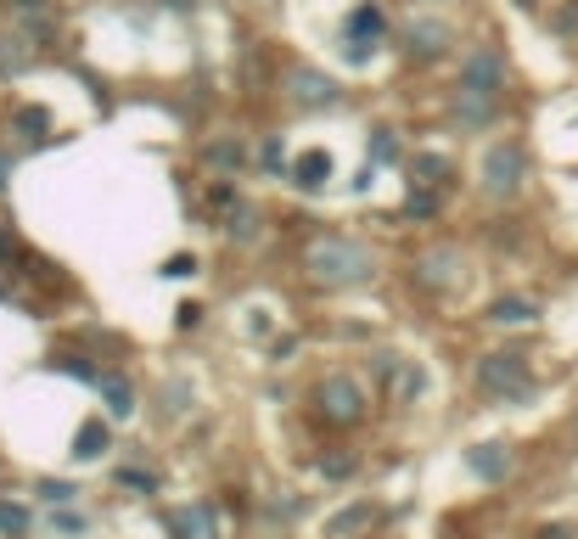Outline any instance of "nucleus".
I'll return each instance as SVG.
<instances>
[{
  "mask_svg": "<svg viewBox=\"0 0 578 539\" xmlns=\"http://www.w3.org/2000/svg\"><path fill=\"white\" fill-rule=\"evenodd\" d=\"M488 180V192H495V197H511V192H517V180H522V147H495V152H488V169H483Z\"/></svg>",
  "mask_w": 578,
  "mask_h": 539,
  "instance_id": "obj_3",
  "label": "nucleus"
},
{
  "mask_svg": "<svg viewBox=\"0 0 578 539\" xmlns=\"http://www.w3.org/2000/svg\"><path fill=\"white\" fill-rule=\"evenodd\" d=\"M416 39H421V51H438L444 46V29L438 23H421V29H410V46H416Z\"/></svg>",
  "mask_w": 578,
  "mask_h": 539,
  "instance_id": "obj_12",
  "label": "nucleus"
},
{
  "mask_svg": "<svg viewBox=\"0 0 578 539\" xmlns=\"http://www.w3.org/2000/svg\"><path fill=\"white\" fill-rule=\"evenodd\" d=\"M0 185H6V158H0Z\"/></svg>",
  "mask_w": 578,
  "mask_h": 539,
  "instance_id": "obj_16",
  "label": "nucleus"
},
{
  "mask_svg": "<svg viewBox=\"0 0 578 539\" xmlns=\"http://www.w3.org/2000/svg\"><path fill=\"white\" fill-rule=\"evenodd\" d=\"M0 528H12V534H17V528H23V511H12V506H0Z\"/></svg>",
  "mask_w": 578,
  "mask_h": 539,
  "instance_id": "obj_15",
  "label": "nucleus"
},
{
  "mask_svg": "<svg viewBox=\"0 0 578 539\" xmlns=\"http://www.w3.org/2000/svg\"><path fill=\"white\" fill-rule=\"evenodd\" d=\"M359 405H366V393H359L349 377L320 382V410H326L332 422H359Z\"/></svg>",
  "mask_w": 578,
  "mask_h": 539,
  "instance_id": "obj_2",
  "label": "nucleus"
},
{
  "mask_svg": "<svg viewBox=\"0 0 578 539\" xmlns=\"http://www.w3.org/2000/svg\"><path fill=\"white\" fill-rule=\"evenodd\" d=\"M483 382L495 393H528V371H522L517 355H488L483 360Z\"/></svg>",
  "mask_w": 578,
  "mask_h": 539,
  "instance_id": "obj_4",
  "label": "nucleus"
},
{
  "mask_svg": "<svg viewBox=\"0 0 578 539\" xmlns=\"http://www.w3.org/2000/svg\"><path fill=\"white\" fill-rule=\"evenodd\" d=\"M309 264H315L320 281H359L371 270L366 247H354V242H320L315 253H309Z\"/></svg>",
  "mask_w": 578,
  "mask_h": 539,
  "instance_id": "obj_1",
  "label": "nucleus"
},
{
  "mask_svg": "<svg viewBox=\"0 0 578 539\" xmlns=\"http://www.w3.org/2000/svg\"><path fill=\"white\" fill-rule=\"evenodd\" d=\"M349 34H354V39H366V34L376 39V34H382V12H376V6H359V12L349 17Z\"/></svg>",
  "mask_w": 578,
  "mask_h": 539,
  "instance_id": "obj_8",
  "label": "nucleus"
},
{
  "mask_svg": "<svg viewBox=\"0 0 578 539\" xmlns=\"http://www.w3.org/2000/svg\"><path fill=\"white\" fill-rule=\"evenodd\" d=\"M292 90H298V101H309V107H315V101H332V96H337L332 79H320V73H309V68L292 73Z\"/></svg>",
  "mask_w": 578,
  "mask_h": 539,
  "instance_id": "obj_6",
  "label": "nucleus"
},
{
  "mask_svg": "<svg viewBox=\"0 0 578 539\" xmlns=\"http://www.w3.org/2000/svg\"><path fill=\"white\" fill-rule=\"evenodd\" d=\"M500 85H505V68H500V56L495 51H478L472 62H466V90L472 96H500Z\"/></svg>",
  "mask_w": 578,
  "mask_h": 539,
  "instance_id": "obj_5",
  "label": "nucleus"
},
{
  "mask_svg": "<svg viewBox=\"0 0 578 539\" xmlns=\"http://www.w3.org/2000/svg\"><path fill=\"white\" fill-rule=\"evenodd\" d=\"M101 393H107V405H113V416H130V410H135V399H130V388H124L118 377H107V382H101Z\"/></svg>",
  "mask_w": 578,
  "mask_h": 539,
  "instance_id": "obj_11",
  "label": "nucleus"
},
{
  "mask_svg": "<svg viewBox=\"0 0 578 539\" xmlns=\"http://www.w3.org/2000/svg\"><path fill=\"white\" fill-rule=\"evenodd\" d=\"M533 315H539V309H533L528 298H500V304H495V321H511V326H517V321H533Z\"/></svg>",
  "mask_w": 578,
  "mask_h": 539,
  "instance_id": "obj_10",
  "label": "nucleus"
},
{
  "mask_svg": "<svg viewBox=\"0 0 578 539\" xmlns=\"http://www.w3.org/2000/svg\"><path fill=\"white\" fill-rule=\"evenodd\" d=\"M472 466L483 472V478H500V472H505L511 461H505V455H500V444H483V449L472 455Z\"/></svg>",
  "mask_w": 578,
  "mask_h": 539,
  "instance_id": "obj_9",
  "label": "nucleus"
},
{
  "mask_svg": "<svg viewBox=\"0 0 578 539\" xmlns=\"http://www.w3.org/2000/svg\"><path fill=\"white\" fill-rule=\"evenodd\" d=\"M320 180H332V158L326 152H309L304 163H298V185H320Z\"/></svg>",
  "mask_w": 578,
  "mask_h": 539,
  "instance_id": "obj_7",
  "label": "nucleus"
},
{
  "mask_svg": "<svg viewBox=\"0 0 578 539\" xmlns=\"http://www.w3.org/2000/svg\"><path fill=\"white\" fill-rule=\"evenodd\" d=\"M366 517H371V511H349V517H337V523H332V534H354L359 523H366Z\"/></svg>",
  "mask_w": 578,
  "mask_h": 539,
  "instance_id": "obj_13",
  "label": "nucleus"
},
{
  "mask_svg": "<svg viewBox=\"0 0 578 539\" xmlns=\"http://www.w3.org/2000/svg\"><path fill=\"white\" fill-rule=\"evenodd\" d=\"M96 444H107V432H96V427H84V432H79V455H96Z\"/></svg>",
  "mask_w": 578,
  "mask_h": 539,
  "instance_id": "obj_14",
  "label": "nucleus"
}]
</instances>
